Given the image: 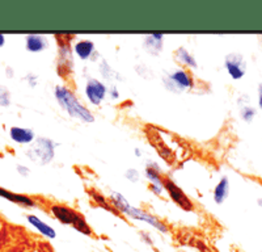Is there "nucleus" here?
<instances>
[{
    "mask_svg": "<svg viewBox=\"0 0 262 252\" xmlns=\"http://www.w3.org/2000/svg\"><path fill=\"white\" fill-rule=\"evenodd\" d=\"M54 95H55V99L59 102L60 107L71 117L79 118L84 122H93L95 121V116H93L92 112L79 101L78 97L75 96L71 90H69L64 86H57L54 88Z\"/></svg>",
    "mask_w": 262,
    "mask_h": 252,
    "instance_id": "f257e3e1",
    "label": "nucleus"
},
{
    "mask_svg": "<svg viewBox=\"0 0 262 252\" xmlns=\"http://www.w3.org/2000/svg\"><path fill=\"white\" fill-rule=\"evenodd\" d=\"M112 201H113L114 207L117 210H119L121 213L126 214V216L131 217V218L134 219H139V221H143V222H147L148 225L154 226L155 228H158L159 231L161 233H167L168 227L164 225L161 221H159L156 217H154L152 214L147 213L144 210L138 209L135 206H131L130 204L127 202V200L125 198V196H122L121 193L113 192L112 193Z\"/></svg>",
    "mask_w": 262,
    "mask_h": 252,
    "instance_id": "f03ea898",
    "label": "nucleus"
},
{
    "mask_svg": "<svg viewBox=\"0 0 262 252\" xmlns=\"http://www.w3.org/2000/svg\"><path fill=\"white\" fill-rule=\"evenodd\" d=\"M50 210L53 216L64 225L72 226L75 230H78L79 233H83L85 235L92 234V230L86 223L85 218L72 207L64 206V205H53Z\"/></svg>",
    "mask_w": 262,
    "mask_h": 252,
    "instance_id": "7ed1b4c3",
    "label": "nucleus"
},
{
    "mask_svg": "<svg viewBox=\"0 0 262 252\" xmlns=\"http://www.w3.org/2000/svg\"><path fill=\"white\" fill-rule=\"evenodd\" d=\"M164 84L172 92L180 93L191 90L194 87V80L188 70L174 69L169 74H167V76L164 79Z\"/></svg>",
    "mask_w": 262,
    "mask_h": 252,
    "instance_id": "20e7f679",
    "label": "nucleus"
},
{
    "mask_svg": "<svg viewBox=\"0 0 262 252\" xmlns=\"http://www.w3.org/2000/svg\"><path fill=\"white\" fill-rule=\"evenodd\" d=\"M54 151H55V144L51 139L45 138V137H39L36 139L34 144L30 147L28 151V155L33 162H37L39 164H48L51 162L54 158Z\"/></svg>",
    "mask_w": 262,
    "mask_h": 252,
    "instance_id": "39448f33",
    "label": "nucleus"
},
{
    "mask_svg": "<svg viewBox=\"0 0 262 252\" xmlns=\"http://www.w3.org/2000/svg\"><path fill=\"white\" fill-rule=\"evenodd\" d=\"M224 66H226L229 76L235 80L244 78L245 72H247V60L240 53H231L227 55Z\"/></svg>",
    "mask_w": 262,
    "mask_h": 252,
    "instance_id": "423d86ee",
    "label": "nucleus"
},
{
    "mask_svg": "<svg viewBox=\"0 0 262 252\" xmlns=\"http://www.w3.org/2000/svg\"><path fill=\"white\" fill-rule=\"evenodd\" d=\"M164 188L168 192V195L170 196V198L180 207H182L186 212H191L193 210V202L189 200L188 196L185 195L184 191L174 181H172L170 179H164Z\"/></svg>",
    "mask_w": 262,
    "mask_h": 252,
    "instance_id": "0eeeda50",
    "label": "nucleus"
},
{
    "mask_svg": "<svg viewBox=\"0 0 262 252\" xmlns=\"http://www.w3.org/2000/svg\"><path fill=\"white\" fill-rule=\"evenodd\" d=\"M107 93V88L102 81L98 79H88L85 84V95L86 99L90 100L93 105H98L105 99Z\"/></svg>",
    "mask_w": 262,
    "mask_h": 252,
    "instance_id": "6e6552de",
    "label": "nucleus"
},
{
    "mask_svg": "<svg viewBox=\"0 0 262 252\" xmlns=\"http://www.w3.org/2000/svg\"><path fill=\"white\" fill-rule=\"evenodd\" d=\"M9 135L11 138L15 142L21 144H27L30 142L34 141L36 135L32 129H28V128H18V126H12L11 130H9Z\"/></svg>",
    "mask_w": 262,
    "mask_h": 252,
    "instance_id": "1a4fd4ad",
    "label": "nucleus"
},
{
    "mask_svg": "<svg viewBox=\"0 0 262 252\" xmlns=\"http://www.w3.org/2000/svg\"><path fill=\"white\" fill-rule=\"evenodd\" d=\"M25 45L27 49L32 53H38V51L45 50L49 46V41L45 36L42 34H29L25 37Z\"/></svg>",
    "mask_w": 262,
    "mask_h": 252,
    "instance_id": "9d476101",
    "label": "nucleus"
},
{
    "mask_svg": "<svg viewBox=\"0 0 262 252\" xmlns=\"http://www.w3.org/2000/svg\"><path fill=\"white\" fill-rule=\"evenodd\" d=\"M74 51L80 59H90V58L96 53L95 44H93L92 41H90V39H80V41H78L75 44Z\"/></svg>",
    "mask_w": 262,
    "mask_h": 252,
    "instance_id": "9b49d317",
    "label": "nucleus"
},
{
    "mask_svg": "<svg viewBox=\"0 0 262 252\" xmlns=\"http://www.w3.org/2000/svg\"><path fill=\"white\" fill-rule=\"evenodd\" d=\"M0 196L4 198H7V200H9V201L15 202V204L23 205V206H27V207L36 206V202L33 201L30 197H28V196L17 195V193L9 192V191H7V189H4V188H0Z\"/></svg>",
    "mask_w": 262,
    "mask_h": 252,
    "instance_id": "f8f14e48",
    "label": "nucleus"
},
{
    "mask_svg": "<svg viewBox=\"0 0 262 252\" xmlns=\"http://www.w3.org/2000/svg\"><path fill=\"white\" fill-rule=\"evenodd\" d=\"M27 218H28V221H29L30 225L34 226V227H36L42 235L48 237L49 239H54V238L57 237V233H55V230H54L51 226H49L48 223L43 222V221H42L41 218H38L37 216H33V214H30V216H28Z\"/></svg>",
    "mask_w": 262,
    "mask_h": 252,
    "instance_id": "ddd939ff",
    "label": "nucleus"
},
{
    "mask_svg": "<svg viewBox=\"0 0 262 252\" xmlns=\"http://www.w3.org/2000/svg\"><path fill=\"white\" fill-rule=\"evenodd\" d=\"M146 176L151 184L154 185L163 186L164 188V179L161 176V168L158 163L148 162L146 165Z\"/></svg>",
    "mask_w": 262,
    "mask_h": 252,
    "instance_id": "4468645a",
    "label": "nucleus"
},
{
    "mask_svg": "<svg viewBox=\"0 0 262 252\" xmlns=\"http://www.w3.org/2000/svg\"><path fill=\"white\" fill-rule=\"evenodd\" d=\"M229 195V180L227 176H223L221 181L216 184L214 189V201L216 204H223Z\"/></svg>",
    "mask_w": 262,
    "mask_h": 252,
    "instance_id": "2eb2a0df",
    "label": "nucleus"
},
{
    "mask_svg": "<svg viewBox=\"0 0 262 252\" xmlns=\"http://www.w3.org/2000/svg\"><path fill=\"white\" fill-rule=\"evenodd\" d=\"M163 34H148L144 37V46L151 51L152 54H158L163 48Z\"/></svg>",
    "mask_w": 262,
    "mask_h": 252,
    "instance_id": "dca6fc26",
    "label": "nucleus"
},
{
    "mask_svg": "<svg viewBox=\"0 0 262 252\" xmlns=\"http://www.w3.org/2000/svg\"><path fill=\"white\" fill-rule=\"evenodd\" d=\"M176 58L180 63L185 65V66L191 67V69H195V67L198 66L195 58H194L186 49L182 48V46L176 50Z\"/></svg>",
    "mask_w": 262,
    "mask_h": 252,
    "instance_id": "f3484780",
    "label": "nucleus"
},
{
    "mask_svg": "<svg viewBox=\"0 0 262 252\" xmlns=\"http://www.w3.org/2000/svg\"><path fill=\"white\" fill-rule=\"evenodd\" d=\"M59 67L63 69L66 67L67 70H70V66H72V54H71V48L69 45H63L59 49Z\"/></svg>",
    "mask_w": 262,
    "mask_h": 252,
    "instance_id": "a211bd4d",
    "label": "nucleus"
},
{
    "mask_svg": "<svg viewBox=\"0 0 262 252\" xmlns=\"http://www.w3.org/2000/svg\"><path fill=\"white\" fill-rule=\"evenodd\" d=\"M90 195L92 196L93 200H95V201L97 202V204L100 205V206L104 207V209L107 210V212H113L114 214H117V209H116V207L111 206V205H109V200H106V198H105L104 196L101 195V193L96 192V191H90Z\"/></svg>",
    "mask_w": 262,
    "mask_h": 252,
    "instance_id": "6ab92c4d",
    "label": "nucleus"
},
{
    "mask_svg": "<svg viewBox=\"0 0 262 252\" xmlns=\"http://www.w3.org/2000/svg\"><path fill=\"white\" fill-rule=\"evenodd\" d=\"M256 113L257 109L252 107V105H243L242 109H240V116H242V118L245 122H252L253 118L256 117Z\"/></svg>",
    "mask_w": 262,
    "mask_h": 252,
    "instance_id": "aec40b11",
    "label": "nucleus"
},
{
    "mask_svg": "<svg viewBox=\"0 0 262 252\" xmlns=\"http://www.w3.org/2000/svg\"><path fill=\"white\" fill-rule=\"evenodd\" d=\"M125 176L128 181H133V183H137L140 179L139 171H137L135 168H128L127 171L125 172Z\"/></svg>",
    "mask_w": 262,
    "mask_h": 252,
    "instance_id": "412c9836",
    "label": "nucleus"
},
{
    "mask_svg": "<svg viewBox=\"0 0 262 252\" xmlns=\"http://www.w3.org/2000/svg\"><path fill=\"white\" fill-rule=\"evenodd\" d=\"M9 104V92L4 88L0 87V105H8Z\"/></svg>",
    "mask_w": 262,
    "mask_h": 252,
    "instance_id": "4be33fe9",
    "label": "nucleus"
},
{
    "mask_svg": "<svg viewBox=\"0 0 262 252\" xmlns=\"http://www.w3.org/2000/svg\"><path fill=\"white\" fill-rule=\"evenodd\" d=\"M17 171L20 172V174L23 175V176H27V175L29 174V170H28V168L25 167V165H21V164L17 165Z\"/></svg>",
    "mask_w": 262,
    "mask_h": 252,
    "instance_id": "5701e85b",
    "label": "nucleus"
},
{
    "mask_svg": "<svg viewBox=\"0 0 262 252\" xmlns=\"http://www.w3.org/2000/svg\"><path fill=\"white\" fill-rule=\"evenodd\" d=\"M111 96L113 97V99H118L119 92H118V90H117L116 86H112L111 87Z\"/></svg>",
    "mask_w": 262,
    "mask_h": 252,
    "instance_id": "b1692460",
    "label": "nucleus"
},
{
    "mask_svg": "<svg viewBox=\"0 0 262 252\" xmlns=\"http://www.w3.org/2000/svg\"><path fill=\"white\" fill-rule=\"evenodd\" d=\"M258 107L262 109V83L258 84Z\"/></svg>",
    "mask_w": 262,
    "mask_h": 252,
    "instance_id": "393cba45",
    "label": "nucleus"
},
{
    "mask_svg": "<svg viewBox=\"0 0 262 252\" xmlns=\"http://www.w3.org/2000/svg\"><path fill=\"white\" fill-rule=\"evenodd\" d=\"M4 42H6V37H4V34H0V46H3Z\"/></svg>",
    "mask_w": 262,
    "mask_h": 252,
    "instance_id": "a878e982",
    "label": "nucleus"
},
{
    "mask_svg": "<svg viewBox=\"0 0 262 252\" xmlns=\"http://www.w3.org/2000/svg\"><path fill=\"white\" fill-rule=\"evenodd\" d=\"M134 153H135V155H137V156H140V155H142V151H140L139 149H135Z\"/></svg>",
    "mask_w": 262,
    "mask_h": 252,
    "instance_id": "bb28decb",
    "label": "nucleus"
},
{
    "mask_svg": "<svg viewBox=\"0 0 262 252\" xmlns=\"http://www.w3.org/2000/svg\"><path fill=\"white\" fill-rule=\"evenodd\" d=\"M257 204H258V205H259V206H262V198H259L258 201H257Z\"/></svg>",
    "mask_w": 262,
    "mask_h": 252,
    "instance_id": "cd10ccee",
    "label": "nucleus"
}]
</instances>
